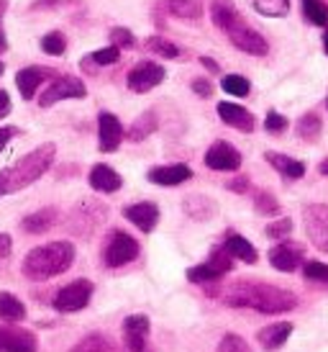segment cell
Returning <instances> with one entry per match:
<instances>
[{"mask_svg":"<svg viewBox=\"0 0 328 352\" xmlns=\"http://www.w3.org/2000/svg\"><path fill=\"white\" fill-rule=\"evenodd\" d=\"M303 16L313 26H328V6L323 0H300Z\"/></svg>","mask_w":328,"mask_h":352,"instance_id":"f546056e","label":"cell"},{"mask_svg":"<svg viewBox=\"0 0 328 352\" xmlns=\"http://www.w3.org/2000/svg\"><path fill=\"white\" fill-rule=\"evenodd\" d=\"M146 47H149L152 52H156V54L167 57V59H180V50L174 47L172 41L164 39V36H152V39L146 41Z\"/></svg>","mask_w":328,"mask_h":352,"instance_id":"8d00e7d4","label":"cell"},{"mask_svg":"<svg viewBox=\"0 0 328 352\" xmlns=\"http://www.w3.org/2000/svg\"><path fill=\"white\" fill-rule=\"evenodd\" d=\"M290 232H292V221L290 219H277V221L267 224V229H264V234L272 236V239H285Z\"/></svg>","mask_w":328,"mask_h":352,"instance_id":"b9f144b4","label":"cell"},{"mask_svg":"<svg viewBox=\"0 0 328 352\" xmlns=\"http://www.w3.org/2000/svg\"><path fill=\"white\" fill-rule=\"evenodd\" d=\"M303 275H305L308 280H313V283H328V265L310 260V263H305V267H303Z\"/></svg>","mask_w":328,"mask_h":352,"instance_id":"ab89813d","label":"cell"},{"mask_svg":"<svg viewBox=\"0 0 328 352\" xmlns=\"http://www.w3.org/2000/svg\"><path fill=\"white\" fill-rule=\"evenodd\" d=\"M41 50L51 54V57H59V54H65L67 52V39H65V34L62 31H49L47 36L41 39Z\"/></svg>","mask_w":328,"mask_h":352,"instance_id":"d590c367","label":"cell"},{"mask_svg":"<svg viewBox=\"0 0 328 352\" xmlns=\"http://www.w3.org/2000/svg\"><path fill=\"white\" fill-rule=\"evenodd\" d=\"M183 208L185 214L190 216V219H195V221H208V219H213V216L218 214V206L213 204L208 196H198V193L185 198Z\"/></svg>","mask_w":328,"mask_h":352,"instance_id":"cb8c5ba5","label":"cell"},{"mask_svg":"<svg viewBox=\"0 0 328 352\" xmlns=\"http://www.w3.org/2000/svg\"><path fill=\"white\" fill-rule=\"evenodd\" d=\"M223 250L231 254V257H236V260H244L246 265H254L257 260H259V254H257V250H254V245L251 242H246L242 234H226V239H223Z\"/></svg>","mask_w":328,"mask_h":352,"instance_id":"d4e9b609","label":"cell"},{"mask_svg":"<svg viewBox=\"0 0 328 352\" xmlns=\"http://www.w3.org/2000/svg\"><path fill=\"white\" fill-rule=\"evenodd\" d=\"M320 131H323V124H320L318 113H305L298 121V137L303 142H318Z\"/></svg>","mask_w":328,"mask_h":352,"instance_id":"4dcf8cb0","label":"cell"},{"mask_svg":"<svg viewBox=\"0 0 328 352\" xmlns=\"http://www.w3.org/2000/svg\"><path fill=\"white\" fill-rule=\"evenodd\" d=\"M124 216L136 226V229H141V232H154L156 221H159V208H156L154 204H149V201H141V204L126 206Z\"/></svg>","mask_w":328,"mask_h":352,"instance_id":"2e32d148","label":"cell"},{"mask_svg":"<svg viewBox=\"0 0 328 352\" xmlns=\"http://www.w3.org/2000/svg\"><path fill=\"white\" fill-rule=\"evenodd\" d=\"M215 352H251V347L246 344L244 337H239V334H223Z\"/></svg>","mask_w":328,"mask_h":352,"instance_id":"74e56055","label":"cell"},{"mask_svg":"<svg viewBox=\"0 0 328 352\" xmlns=\"http://www.w3.org/2000/svg\"><path fill=\"white\" fill-rule=\"evenodd\" d=\"M323 50H326V54H328V29H326V34H323Z\"/></svg>","mask_w":328,"mask_h":352,"instance_id":"f5cc1de1","label":"cell"},{"mask_svg":"<svg viewBox=\"0 0 328 352\" xmlns=\"http://www.w3.org/2000/svg\"><path fill=\"white\" fill-rule=\"evenodd\" d=\"M223 303L233 309H254L259 314H288L298 306V298L290 291H282L277 285L254 283V280H239L231 288H226Z\"/></svg>","mask_w":328,"mask_h":352,"instance_id":"6da1fadb","label":"cell"},{"mask_svg":"<svg viewBox=\"0 0 328 352\" xmlns=\"http://www.w3.org/2000/svg\"><path fill=\"white\" fill-rule=\"evenodd\" d=\"M221 88L236 98H244V96H249L251 82L244 75H226V78H221Z\"/></svg>","mask_w":328,"mask_h":352,"instance_id":"e575fe53","label":"cell"},{"mask_svg":"<svg viewBox=\"0 0 328 352\" xmlns=\"http://www.w3.org/2000/svg\"><path fill=\"white\" fill-rule=\"evenodd\" d=\"M249 188V177H236V180L229 183V190H236V193H246Z\"/></svg>","mask_w":328,"mask_h":352,"instance_id":"c3c4849f","label":"cell"},{"mask_svg":"<svg viewBox=\"0 0 328 352\" xmlns=\"http://www.w3.org/2000/svg\"><path fill=\"white\" fill-rule=\"evenodd\" d=\"M290 334H292V324L290 322H277V324H270V327H264V329H259V334H257V340H259V344L264 347V350H280L282 344L290 340Z\"/></svg>","mask_w":328,"mask_h":352,"instance_id":"44dd1931","label":"cell"},{"mask_svg":"<svg viewBox=\"0 0 328 352\" xmlns=\"http://www.w3.org/2000/svg\"><path fill=\"white\" fill-rule=\"evenodd\" d=\"M57 221H59L57 208H41L36 214L26 216L21 226H23V232H29V234H44V232H49Z\"/></svg>","mask_w":328,"mask_h":352,"instance_id":"484cf974","label":"cell"},{"mask_svg":"<svg viewBox=\"0 0 328 352\" xmlns=\"http://www.w3.org/2000/svg\"><path fill=\"white\" fill-rule=\"evenodd\" d=\"M75 263V245L72 242H51V245H41L31 250L23 257L21 273L29 280H49L57 275L67 273Z\"/></svg>","mask_w":328,"mask_h":352,"instance_id":"3957f363","label":"cell"},{"mask_svg":"<svg viewBox=\"0 0 328 352\" xmlns=\"http://www.w3.org/2000/svg\"><path fill=\"white\" fill-rule=\"evenodd\" d=\"M193 93H195V96H200V98H211V96H213L211 80H208V78L193 80Z\"/></svg>","mask_w":328,"mask_h":352,"instance_id":"ee69618b","label":"cell"},{"mask_svg":"<svg viewBox=\"0 0 328 352\" xmlns=\"http://www.w3.org/2000/svg\"><path fill=\"white\" fill-rule=\"evenodd\" d=\"M264 129L270 131V134H282L285 129H288V118L277 113V111H267V118H264Z\"/></svg>","mask_w":328,"mask_h":352,"instance_id":"7bdbcfd3","label":"cell"},{"mask_svg":"<svg viewBox=\"0 0 328 352\" xmlns=\"http://www.w3.org/2000/svg\"><path fill=\"white\" fill-rule=\"evenodd\" d=\"M164 78H167V72H164L162 65H156V62H139L128 72L126 82H128V88L134 90V93H149L159 82H164Z\"/></svg>","mask_w":328,"mask_h":352,"instance_id":"30bf717a","label":"cell"},{"mask_svg":"<svg viewBox=\"0 0 328 352\" xmlns=\"http://www.w3.org/2000/svg\"><path fill=\"white\" fill-rule=\"evenodd\" d=\"M200 65H203L205 69H211V72H218V65H215L211 57H200Z\"/></svg>","mask_w":328,"mask_h":352,"instance_id":"f907efd6","label":"cell"},{"mask_svg":"<svg viewBox=\"0 0 328 352\" xmlns=\"http://www.w3.org/2000/svg\"><path fill=\"white\" fill-rule=\"evenodd\" d=\"M93 298V283L85 280V278H80L75 283L65 285L57 296H54V309L62 314H72V311H80V309H85L87 303Z\"/></svg>","mask_w":328,"mask_h":352,"instance_id":"8992f818","label":"cell"},{"mask_svg":"<svg viewBox=\"0 0 328 352\" xmlns=\"http://www.w3.org/2000/svg\"><path fill=\"white\" fill-rule=\"evenodd\" d=\"M16 134H19V129H16V126H3V129H0V152L8 147V142L16 137Z\"/></svg>","mask_w":328,"mask_h":352,"instance_id":"bcb514c9","label":"cell"},{"mask_svg":"<svg viewBox=\"0 0 328 352\" xmlns=\"http://www.w3.org/2000/svg\"><path fill=\"white\" fill-rule=\"evenodd\" d=\"M169 6V13L177 16V19H200V13H203V6H200V0H169L167 3Z\"/></svg>","mask_w":328,"mask_h":352,"instance_id":"1f68e13d","label":"cell"},{"mask_svg":"<svg viewBox=\"0 0 328 352\" xmlns=\"http://www.w3.org/2000/svg\"><path fill=\"white\" fill-rule=\"evenodd\" d=\"M305 219V234L320 252H328V206L313 204L303 211Z\"/></svg>","mask_w":328,"mask_h":352,"instance_id":"ba28073f","label":"cell"},{"mask_svg":"<svg viewBox=\"0 0 328 352\" xmlns=\"http://www.w3.org/2000/svg\"><path fill=\"white\" fill-rule=\"evenodd\" d=\"M136 257H139V242L134 236L126 232H113L106 245V252H103L108 267H124V265L134 263Z\"/></svg>","mask_w":328,"mask_h":352,"instance_id":"5b68a950","label":"cell"},{"mask_svg":"<svg viewBox=\"0 0 328 352\" xmlns=\"http://www.w3.org/2000/svg\"><path fill=\"white\" fill-rule=\"evenodd\" d=\"M233 270V257L223 247H215L208 257V263L203 265H195L187 270V280L195 285H205V283H215V280H221L226 273H231Z\"/></svg>","mask_w":328,"mask_h":352,"instance_id":"277c9868","label":"cell"},{"mask_svg":"<svg viewBox=\"0 0 328 352\" xmlns=\"http://www.w3.org/2000/svg\"><path fill=\"white\" fill-rule=\"evenodd\" d=\"M110 41H113V47H124V50H131L136 44V39H134V34L128 29H124V26H116V29H110Z\"/></svg>","mask_w":328,"mask_h":352,"instance_id":"60d3db41","label":"cell"},{"mask_svg":"<svg viewBox=\"0 0 328 352\" xmlns=\"http://www.w3.org/2000/svg\"><path fill=\"white\" fill-rule=\"evenodd\" d=\"M205 165L211 170H218V173H233L242 167V152L229 142H215L205 152Z\"/></svg>","mask_w":328,"mask_h":352,"instance_id":"7c38bea8","label":"cell"},{"mask_svg":"<svg viewBox=\"0 0 328 352\" xmlns=\"http://www.w3.org/2000/svg\"><path fill=\"white\" fill-rule=\"evenodd\" d=\"M264 160L270 162L280 175H285L288 180H300L305 175V165L300 160H292L288 155H280V152H264Z\"/></svg>","mask_w":328,"mask_h":352,"instance_id":"603a6c76","label":"cell"},{"mask_svg":"<svg viewBox=\"0 0 328 352\" xmlns=\"http://www.w3.org/2000/svg\"><path fill=\"white\" fill-rule=\"evenodd\" d=\"M226 36L231 39V44L239 52H246V54H254V57H264V54L270 52L267 39L261 36L259 31H254L251 26H246L244 21L239 26H233L231 31H226Z\"/></svg>","mask_w":328,"mask_h":352,"instance_id":"9c48e42d","label":"cell"},{"mask_svg":"<svg viewBox=\"0 0 328 352\" xmlns=\"http://www.w3.org/2000/svg\"><path fill=\"white\" fill-rule=\"evenodd\" d=\"M47 75H51L49 69L44 67H23L16 75V85H19L21 90V96L26 100H31L34 96H36V90H39V85L47 80Z\"/></svg>","mask_w":328,"mask_h":352,"instance_id":"7402d4cb","label":"cell"},{"mask_svg":"<svg viewBox=\"0 0 328 352\" xmlns=\"http://www.w3.org/2000/svg\"><path fill=\"white\" fill-rule=\"evenodd\" d=\"M8 0H0V52L8 50V39H5V31H3V13H5Z\"/></svg>","mask_w":328,"mask_h":352,"instance_id":"7dc6e473","label":"cell"},{"mask_svg":"<svg viewBox=\"0 0 328 352\" xmlns=\"http://www.w3.org/2000/svg\"><path fill=\"white\" fill-rule=\"evenodd\" d=\"M218 116H221L223 124L239 129V131H254V116L244 106H236V103H218Z\"/></svg>","mask_w":328,"mask_h":352,"instance_id":"d6986e66","label":"cell"},{"mask_svg":"<svg viewBox=\"0 0 328 352\" xmlns=\"http://www.w3.org/2000/svg\"><path fill=\"white\" fill-rule=\"evenodd\" d=\"M3 72H5V65H3V62H0V75H3Z\"/></svg>","mask_w":328,"mask_h":352,"instance_id":"db71d44e","label":"cell"},{"mask_svg":"<svg viewBox=\"0 0 328 352\" xmlns=\"http://www.w3.org/2000/svg\"><path fill=\"white\" fill-rule=\"evenodd\" d=\"M8 111H10V98H8V93H5V90H0V118L8 116Z\"/></svg>","mask_w":328,"mask_h":352,"instance_id":"681fc988","label":"cell"},{"mask_svg":"<svg viewBox=\"0 0 328 352\" xmlns=\"http://www.w3.org/2000/svg\"><path fill=\"white\" fill-rule=\"evenodd\" d=\"M149 316L131 314L124 322V347L126 352H146V337H149Z\"/></svg>","mask_w":328,"mask_h":352,"instance_id":"4fadbf2b","label":"cell"},{"mask_svg":"<svg viewBox=\"0 0 328 352\" xmlns=\"http://www.w3.org/2000/svg\"><path fill=\"white\" fill-rule=\"evenodd\" d=\"M251 6L259 10L261 16H270V19H282V16H288L290 0H251Z\"/></svg>","mask_w":328,"mask_h":352,"instance_id":"d6a6232c","label":"cell"},{"mask_svg":"<svg viewBox=\"0 0 328 352\" xmlns=\"http://www.w3.org/2000/svg\"><path fill=\"white\" fill-rule=\"evenodd\" d=\"M97 144H100V152H116L124 142V126L113 113L103 111L97 116Z\"/></svg>","mask_w":328,"mask_h":352,"instance_id":"5bb4252c","label":"cell"},{"mask_svg":"<svg viewBox=\"0 0 328 352\" xmlns=\"http://www.w3.org/2000/svg\"><path fill=\"white\" fill-rule=\"evenodd\" d=\"M39 342H36V334L29 329H21L13 324L0 327V352H36Z\"/></svg>","mask_w":328,"mask_h":352,"instance_id":"8fae6325","label":"cell"},{"mask_svg":"<svg viewBox=\"0 0 328 352\" xmlns=\"http://www.w3.org/2000/svg\"><path fill=\"white\" fill-rule=\"evenodd\" d=\"M118 59H121V50L118 47H106V50H97L90 54V62L93 65H100V67H106V65H116Z\"/></svg>","mask_w":328,"mask_h":352,"instance_id":"f35d334b","label":"cell"},{"mask_svg":"<svg viewBox=\"0 0 328 352\" xmlns=\"http://www.w3.org/2000/svg\"><path fill=\"white\" fill-rule=\"evenodd\" d=\"M10 252H13V239H10L8 234H0V267L5 265V260L10 257Z\"/></svg>","mask_w":328,"mask_h":352,"instance_id":"f6af8a7d","label":"cell"},{"mask_svg":"<svg viewBox=\"0 0 328 352\" xmlns=\"http://www.w3.org/2000/svg\"><path fill=\"white\" fill-rule=\"evenodd\" d=\"M0 319L10 324L21 322V319H26V306L13 294H0Z\"/></svg>","mask_w":328,"mask_h":352,"instance_id":"83f0119b","label":"cell"},{"mask_svg":"<svg viewBox=\"0 0 328 352\" xmlns=\"http://www.w3.org/2000/svg\"><path fill=\"white\" fill-rule=\"evenodd\" d=\"M211 19L213 23L218 26V29L226 34V31H231L233 26H239L242 23V13L239 8L233 6V0H213L211 3Z\"/></svg>","mask_w":328,"mask_h":352,"instance_id":"e0dca14e","label":"cell"},{"mask_svg":"<svg viewBox=\"0 0 328 352\" xmlns=\"http://www.w3.org/2000/svg\"><path fill=\"white\" fill-rule=\"evenodd\" d=\"M270 263L274 270L280 273H292L303 265V247L292 245V242H282V245L270 250Z\"/></svg>","mask_w":328,"mask_h":352,"instance_id":"9a60e30c","label":"cell"},{"mask_svg":"<svg viewBox=\"0 0 328 352\" xmlns=\"http://www.w3.org/2000/svg\"><path fill=\"white\" fill-rule=\"evenodd\" d=\"M69 352H118V347L108 340L106 334H87Z\"/></svg>","mask_w":328,"mask_h":352,"instance_id":"f1b7e54d","label":"cell"},{"mask_svg":"<svg viewBox=\"0 0 328 352\" xmlns=\"http://www.w3.org/2000/svg\"><path fill=\"white\" fill-rule=\"evenodd\" d=\"M318 173H320V175H326V177H328V157L318 165Z\"/></svg>","mask_w":328,"mask_h":352,"instance_id":"816d5d0a","label":"cell"},{"mask_svg":"<svg viewBox=\"0 0 328 352\" xmlns=\"http://www.w3.org/2000/svg\"><path fill=\"white\" fill-rule=\"evenodd\" d=\"M85 96H87V88L82 80L72 78V75H62V78H57L47 90H44V96L39 98V106L49 108V106H54V103H59V100L85 98Z\"/></svg>","mask_w":328,"mask_h":352,"instance_id":"52a82bcc","label":"cell"},{"mask_svg":"<svg viewBox=\"0 0 328 352\" xmlns=\"http://www.w3.org/2000/svg\"><path fill=\"white\" fill-rule=\"evenodd\" d=\"M190 177H193V170L187 165H164L149 170V180L154 186H180V183L190 180Z\"/></svg>","mask_w":328,"mask_h":352,"instance_id":"ac0fdd59","label":"cell"},{"mask_svg":"<svg viewBox=\"0 0 328 352\" xmlns=\"http://www.w3.org/2000/svg\"><path fill=\"white\" fill-rule=\"evenodd\" d=\"M54 155H57V147L49 142V144H41L34 152H29L26 157H21L16 165L0 170V198L8 196V193H19L23 188H29L31 183H36L51 167Z\"/></svg>","mask_w":328,"mask_h":352,"instance_id":"7a4b0ae2","label":"cell"},{"mask_svg":"<svg viewBox=\"0 0 328 352\" xmlns=\"http://www.w3.org/2000/svg\"><path fill=\"white\" fill-rule=\"evenodd\" d=\"M254 208L261 216H277L280 214V201L272 196L270 190H257L254 193Z\"/></svg>","mask_w":328,"mask_h":352,"instance_id":"836d02e7","label":"cell"},{"mask_svg":"<svg viewBox=\"0 0 328 352\" xmlns=\"http://www.w3.org/2000/svg\"><path fill=\"white\" fill-rule=\"evenodd\" d=\"M156 126H159L156 113L154 111H146V113H141V116L131 124V129H128V139H131V142H144L146 137H152V134H154Z\"/></svg>","mask_w":328,"mask_h":352,"instance_id":"4316f807","label":"cell"},{"mask_svg":"<svg viewBox=\"0 0 328 352\" xmlns=\"http://www.w3.org/2000/svg\"><path fill=\"white\" fill-rule=\"evenodd\" d=\"M121 186H124V180H121V175H118L113 167L95 165L93 170H90V188H93V190H100V193H116V190H121Z\"/></svg>","mask_w":328,"mask_h":352,"instance_id":"ffe728a7","label":"cell"}]
</instances>
